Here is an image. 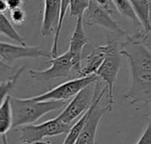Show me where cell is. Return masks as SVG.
<instances>
[{
	"label": "cell",
	"mask_w": 151,
	"mask_h": 144,
	"mask_svg": "<svg viewBox=\"0 0 151 144\" xmlns=\"http://www.w3.org/2000/svg\"><path fill=\"white\" fill-rule=\"evenodd\" d=\"M48 63L50 64V67L47 70L40 71L29 70L28 73L31 78L37 81L50 82L59 77H72L73 72L76 76L72 56L68 51L61 55L50 59Z\"/></svg>",
	"instance_id": "7"
},
{
	"label": "cell",
	"mask_w": 151,
	"mask_h": 144,
	"mask_svg": "<svg viewBox=\"0 0 151 144\" xmlns=\"http://www.w3.org/2000/svg\"><path fill=\"white\" fill-rule=\"evenodd\" d=\"M130 2L144 32L149 33L151 32L150 6L149 0H130Z\"/></svg>",
	"instance_id": "14"
},
{
	"label": "cell",
	"mask_w": 151,
	"mask_h": 144,
	"mask_svg": "<svg viewBox=\"0 0 151 144\" xmlns=\"http://www.w3.org/2000/svg\"><path fill=\"white\" fill-rule=\"evenodd\" d=\"M148 33L138 31L124 37L120 54L129 62L132 84L125 98L132 105L151 104V50L148 45Z\"/></svg>",
	"instance_id": "1"
},
{
	"label": "cell",
	"mask_w": 151,
	"mask_h": 144,
	"mask_svg": "<svg viewBox=\"0 0 151 144\" xmlns=\"http://www.w3.org/2000/svg\"><path fill=\"white\" fill-rule=\"evenodd\" d=\"M2 138H3V143L7 144V139H6L5 135H2Z\"/></svg>",
	"instance_id": "26"
},
{
	"label": "cell",
	"mask_w": 151,
	"mask_h": 144,
	"mask_svg": "<svg viewBox=\"0 0 151 144\" xmlns=\"http://www.w3.org/2000/svg\"><path fill=\"white\" fill-rule=\"evenodd\" d=\"M136 144H151V118H149V123Z\"/></svg>",
	"instance_id": "23"
},
{
	"label": "cell",
	"mask_w": 151,
	"mask_h": 144,
	"mask_svg": "<svg viewBox=\"0 0 151 144\" xmlns=\"http://www.w3.org/2000/svg\"><path fill=\"white\" fill-rule=\"evenodd\" d=\"M150 105H151V104H150Z\"/></svg>",
	"instance_id": "28"
},
{
	"label": "cell",
	"mask_w": 151,
	"mask_h": 144,
	"mask_svg": "<svg viewBox=\"0 0 151 144\" xmlns=\"http://www.w3.org/2000/svg\"><path fill=\"white\" fill-rule=\"evenodd\" d=\"M61 9V0H44V9L41 33L48 36L56 33Z\"/></svg>",
	"instance_id": "12"
},
{
	"label": "cell",
	"mask_w": 151,
	"mask_h": 144,
	"mask_svg": "<svg viewBox=\"0 0 151 144\" xmlns=\"http://www.w3.org/2000/svg\"><path fill=\"white\" fill-rule=\"evenodd\" d=\"M69 4H70V0H61V9H60V16H59V20H58V24L56 29V33H55V37H54V40H53V45L50 50V55L51 58H54L56 56H58V40H59V36H60V32L62 29V26H63V22H64V18L66 13V11L69 7Z\"/></svg>",
	"instance_id": "18"
},
{
	"label": "cell",
	"mask_w": 151,
	"mask_h": 144,
	"mask_svg": "<svg viewBox=\"0 0 151 144\" xmlns=\"http://www.w3.org/2000/svg\"><path fill=\"white\" fill-rule=\"evenodd\" d=\"M83 22L84 25L88 26H104L113 34L120 36L127 35L123 26L112 18V14L93 0H90L89 6L83 15Z\"/></svg>",
	"instance_id": "8"
},
{
	"label": "cell",
	"mask_w": 151,
	"mask_h": 144,
	"mask_svg": "<svg viewBox=\"0 0 151 144\" xmlns=\"http://www.w3.org/2000/svg\"><path fill=\"white\" fill-rule=\"evenodd\" d=\"M25 0H6V4L8 6V10H15L19 8H22Z\"/></svg>",
	"instance_id": "24"
},
{
	"label": "cell",
	"mask_w": 151,
	"mask_h": 144,
	"mask_svg": "<svg viewBox=\"0 0 151 144\" xmlns=\"http://www.w3.org/2000/svg\"><path fill=\"white\" fill-rule=\"evenodd\" d=\"M72 125L62 122L58 118L47 121L38 125H26L20 128V141L23 144H35L46 137L67 134Z\"/></svg>",
	"instance_id": "5"
},
{
	"label": "cell",
	"mask_w": 151,
	"mask_h": 144,
	"mask_svg": "<svg viewBox=\"0 0 151 144\" xmlns=\"http://www.w3.org/2000/svg\"><path fill=\"white\" fill-rule=\"evenodd\" d=\"M10 18L14 25H22L26 20V11L22 8L10 11Z\"/></svg>",
	"instance_id": "22"
},
{
	"label": "cell",
	"mask_w": 151,
	"mask_h": 144,
	"mask_svg": "<svg viewBox=\"0 0 151 144\" xmlns=\"http://www.w3.org/2000/svg\"><path fill=\"white\" fill-rule=\"evenodd\" d=\"M96 83L81 90L57 117L62 122L72 125L73 121L82 115L91 106L95 98Z\"/></svg>",
	"instance_id": "9"
},
{
	"label": "cell",
	"mask_w": 151,
	"mask_h": 144,
	"mask_svg": "<svg viewBox=\"0 0 151 144\" xmlns=\"http://www.w3.org/2000/svg\"><path fill=\"white\" fill-rule=\"evenodd\" d=\"M14 74V68L0 60V84L12 77Z\"/></svg>",
	"instance_id": "21"
},
{
	"label": "cell",
	"mask_w": 151,
	"mask_h": 144,
	"mask_svg": "<svg viewBox=\"0 0 151 144\" xmlns=\"http://www.w3.org/2000/svg\"><path fill=\"white\" fill-rule=\"evenodd\" d=\"M121 37L125 36L113 33L109 35L107 55L96 74L101 81L104 82V84L108 89V105L111 110L114 105V84L117 81L118 74L123 65L122 55L120 54V46L122 42V40L120 39Z\"/></svg>",
	"instance_id": "3"
},
{
	"label": "cell",
	"mask_w": 151,
	"mask_h": 144,
	"mask_svg": "<svg viewBox=\"0 0 151 144\" xmlns=\"http://www.w3.org/2000/svg\"><path fill=\"white\" fill-rule=\"evenodd\" d=\"M90 0H70V16L83 17L85 11L88 10Z\"/></svg>",
	"instance_id": "20"
},
{
	"label": "cell",
	"mask_w": 151,
	"mask_h": 144,
	"mask_svg": "<svg viewBox=\"0 0 151 144\" xmlns=\"http://www.w3.org/2000/svg\"><path fill=\"white\" fill-rule=\"evenodd\" d=\"M108 53L107 45L99 46L92 50V52L86 58V64L81 68L79 77H88L96 75L98 69L104 62Z\"/></svg>",
	"instance_id": "13"
},
{
	"label": "cell",
	"mask_w": 151,
	"mask_h": 144,
	"mask_svg": "<svg viewBox=\"0 0 151 144\" xmlns=\"http://www.w3.org/2000/svg\"><path fill=\"white\" fill-rule=\"evenodd\" d=\"M12 117L10 105V95L4 101L0 106V135H5V134L12 129Z\"/></svg>",
	"instance_id": "15"
},
{
	"label": "cell",
	"mask_w": 151,
	"mask_h": 144,
	"mask_svg": "<svg viewBox=\"0 0 151 144\" xmlns=\"http://www.w3.org/2000/svg\"><path fill=\"white\" fill-rule=\"evenodd\" d=\"M25 69H26V67L22 66L21 68H19L15 72V74H14V76L12 77H11L10 79L6 80L4 82H2L0 84V106H2L4 101L6 99V98L9 96L12 90L14 88L15 84H17L19 77L21 76V74L23 73Z\"/></svg>",
	"instance_id": "17"
},
{
	"label": "cell",
	"mask_w": 151,
	"mask_h": 144,
	"mask_svg": "<svg viewBox=\"0 0 151 144\" xmlns=\"http://www.w3.org/2000/svg\"><path fill=\"white\" fill-rule=\"evenodd\" d=\"M66 104V101H33L29 98L20 99L10 95V105L12 117V128H18L19 127L30 125L37 121L45 114L63 108Z\"/></svg>",
	"instance_id": "2"
},
{
	"label": "cell",
	"mask_w": 151,
	"mask_h": 144,
	"mask_svg": "<svg viewBox=\"0 0 151 144\" xmlns=\"http://www.w3.org/2000/svg\"><path fill=\"white\" fill-rule=\"evenodd\" d=\"M0 33L19 43L21 46H27L24 38L14 29L11 22L7 19L4 14H0Z\"/></svg>",
	"instance_id": "16"
},
{
	"label": "cell",
	"mask_w": 151,
	"mask_h": 144,
	"mask_svg": "<svg viewBox=\"0 0 151 144\" xmlns=\"http://www.w3.org/2000/svg\"><path fill=\"white\" fill-rule=\"evenodd\" d=\"M150 2V18H151V0H149Z\"/></svg>",
	"instance_id": "27"
},
{
	"label": "cell",
	"mask_w": 151,
	"mask_h": 144,
	"mask_svg": "<svg viewBox=\"0 0 151 144\" xmlns=\"http://www.w3.org/2000/svg\"><path fill=\"white\" fill-rule=\"evenodd\" d=\"M0 57L4 62H11L21 58H50V53L38 47L14 45L0 41Z\"/></svg>",
	"instance_id": "10"
},
{
	"label": "cell",
	"mask_w": 151,
	"mask_h": 144,
	"mask_svg": "<svg viewBox=\"0 0 151 144\" xmlns=\"http://www.w3.org/2000/svg\"><path fill=\"white\" fill-rule=\"evenodd\" d=\"M88 43V38L87 37L86 33H85L83 17H79L77 18L76 26L70 40L69 49L67 50L72 56L74 71L76 73L77 77H79L80 72L82 68L81 67L82 51H83L84 47Z\"/></svg>",
	"instance_id": "11"
},
{
	"label": "cell",
	"mask_w": 151,
	"mask_h": 144,
	"mask_svg": "<svg viewBox=\"0 0 151 144\" xmlns=\"http://www.w3.org/2000/svg\"><path fill=\"white\" fill-rule=\"evenodd\" d=\"M93 1H95V2L97 3L98 4H100L101 6H103L104 9H106L108 11H110V12L113 15L114 11H113V9H112V7H111V3H110L109 0H93Z\"/></svg>",
	"instance_id": "25"
},
{
	"label": "cell",
	"mask_w": 151,
	"mask_h": 144,
	"mask_svg": "<svg viewBox=\"0 0 151 144\" xmlns=\"http://www.w3.org/2000/svg\"><path fill=\"white\" fill-rule=\"evenodd\" d=\"M112 2L121 15L128 18L130 20H132V22L136 26H141V24L134 13V11L133 9L130 0H112Z\"/></svg>",
	"instance_id": "19"
},
{
	"label": "cell",
	"mask_w": 151,
	"mask_h": 144,
	"mask_svg": "<svg viewBox=\"0 0 151 144\" xmlns=\"http://www.w3.org/2000/svg\"><path fill=\"white\" fill-rule=\"evenodd\" d=\"M97 80H99V77L96 75H92L84 77H76L74 79L61 84L60 85L50 90L49 92L43 94L29 99L33 101H66L75 97L81 90H83L87 86L95 84Z\"/></svg>",
	"instance_id": "6"
},
{
	"label": "cell",
	"mask_w": 151,
	"mask_h": 144,
	"mask_svg": "<svg viewBox=\"0 0 151 144\" xmlns=\"http://www.w3.org/2000/svg\"><path fill=\"white\" fill-rule=\"evenodd\" d=\"M108 92L105 84H103L99 79L96 82L95 88V98L91 106L89 107L90 113L84 125V128L74 144H95L96 135L99 122L105 113L111 111L110 106L107 104L106 106H100L101 100L104 95Z\"/></svg>",
	"instance_id": "4"
}]
</instances>
